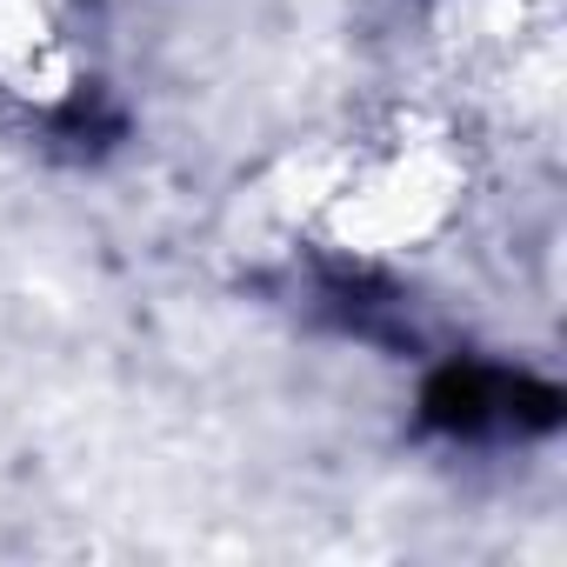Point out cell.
I'll return each instance as SVG.
<instances>
[{"label": "cell", "mask_w": 567, "mask_h": 567, "mask_svg": "<svg viewBox=\"0 0 567 567\" xmlns=\"http://www.w3.org/2000/svg\"><path fill=\"white\" fill-rule=\"evenodd\" d=\"M0 87L21 94V101H61L68 94L61 34L28 0H0Z\"/></svg>", "instance_id": "obj_1"}]
</instances>
